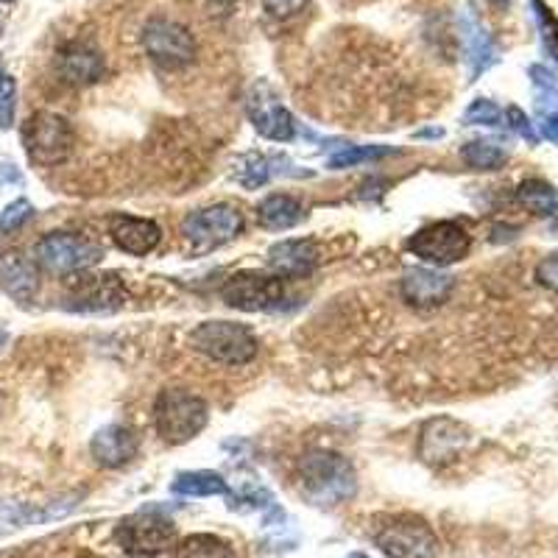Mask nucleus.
<instances>
[{"instance_id":"nucleus-33","label":"nucleus","mask_w":558,"mask_h":558,"mask_svg":"<svg viewBox=\"0 0 558 558\" xmlns=\"http://www.w3.org/2000/svg\"><path fill=\"white\" fill-rule=\"evenodd\" d=\"M307 3H311V0H263L266 12L271 14V17H279V20L293 17V14L302 12Z\"/></svg>"},{"instance_id":"nucleus-21","label":"nucleus","mask_w":558,"mask_h":558,"mask_svg":"<svg viewBox=\"0 0 558 558\" xmlns=\"http://www.w3.org/2000/svg\"><path fill=\"white\" fill-rule=\"evenodd\" d=\"M305 207L288 193H271L257 207V221H260L263 229H271V232H286V229L299 227L305 221Z\"/></svg>"},{"instance_id":"nucleus-3","label":"nucleus","mask_w":558,"mask_h":558,"mask_svg":"<svg viewBox=\"0 0 558 558\" xmlns=\"http://www.w3.org/2000/svg\"><path fill=\"white\" fill-rule=\"evenodd\" d=\"M291 279L266 271H238L223 282L221 299L243 313H279L293 302Z\"/></svg>"},{"instance_id":"nucleus-34","label":"nucleus","mask_w":558,"mask_h":558,"mask_svg":"<svg viewBox=\"0 0 558 558\" xmlns=\"http://www.w3.org/2000/svg\"><path fill=\"white\" fill-rule=\"evenodd\" d=\"M542 134L550 140L553 146H558V112L545 114V121H542Z\"/></svg>"},{"instance_id":"nucleus-17","label":"nucleus","mask_w":558,"mask_h":558,"mask_svg":"<svg viewBox=\"0 0 558 558\" xmlns=\"http://www.w3.org/2000/svg\"><path fill=\"white\" fill-rule=\"evenodd\" d=\"M140 450V441L132 427L126 425H107L93 436L89 452L104 470H121L129 461H134Z\"/></svg>"},{"instance_id":"nucleus-27","label":"nucleus","mask_w":558,"mask_h":558,"mask_svg":"<svg viewBox=\"0 0 558 558\" xmlns=\"http://www.w3.org/2000/svg\"><path fill=\"white\" fill-rule=\"evenodd\" d=\"M388 154H393V148L352 146L349 151H341V154H336V157H330V162H327V166H330L332 171H343V168H355V166H361V162H372V159L388 157Z\"/></svg>"},{"instance_id":"nucleus-19","label":"nucleus","mask_w":558,"mask_h":558,"mask_svg":"<svg viewBox=\"0 0 558 558\" xmlns=\"http://www.w3.org/2000/svg\"><path fill=\"white\" fill-rule=\"evenodd\" d=\"M76 500L78 497H64V500L43 502V506H34V502H0V536L20 531V527L37 525V522L59 520V517L70 514L76 508Z\"/></svg>"},{"instance_id":"nucleus-20","label":"nucleus","mask_w":558,"mask_h":558,"mask_svg":"<svg viewBox=\"0 0 558 558\" xmlns=\"http://www.w3.org/2000/svg\"><path fill=\"white\" fill-rule=\"evenodd\" d=\"M461 37L466 45V59H470V82H475L483 70H488L497 62V48L492 34L483 28L481 17L475 14V9H466L461 17Z\"/></svg>"},{"instance_id":"nucleus-26","label":"nucleus","mask_w":558,"mask_h":558,"mask_svg":"<svg viewBox=\"0 0 558 558\" xmlns=\"http://www.w3.org/2000/svg\"><path fill=\"white\" fill-rule=\"evenodd\" d=\"M0 282L7 288L12 296L17 299H32L34 291H37V277H34V268L23 260H9L0 271Z\"/></svg>"},{"instance_id":"nucleus-22","label":"nucleus","mask_w":558,"mask_h":558,"mask_svg":"<svg viewBox=\"0 0 558 558\" xmlns=\"http://www.w3.org/2000/svg\"><path fill=\"white\" fill-rule=\"evenodd\" d=\"M171 492L179 497H229V483L223 481V475L209 470L179 472L177 481L171 483Z\"/></svg>"},{"instance_id":"nucleus-16","label":"nucleus","mask_w":558,"mask_h":558,"mask_svg":"<svg viewBox=\"0 0 558 558\" xmlns=\"http://www.w3.org/2000/svg\"><path fill=\"white\" fill-rule=\"evenodd\" d=\"M452 288H456V277L441 271H430V268H413L402 277L400 293L408 305L413 307H438L450 299Z\"/></svg>"},{"instance_id":"nucleus-24","label":"nucleus","mask_w":558,"mask_h":558,"mask_svg":"<svg viewBox=\"0 0 558 558\" xmlns=\"http://www.w3.org/2000/svg\"><path fill=\"white\" fill-rule=\"evenodd\" d=\"M173 558H238V550L216 533H193L179 542Z\"/></svg>"},{"instance_id":"nucleus-28","label":"nucleus","mask_w":558,"mask_h":558,"mask_svg":"<svg viewBox=\"0 0 558 558\" xmlns=\"http://www.w3.org/2000/svg\"><path fill=\"white\" fill-rule=\"evenodd\" d=\"M34 218V207L28 198H17V202L9 204L3 213H0V235H9V232H17L23 223H28Z\"/></svg>"},{"instance_id":"nucleus-9","label":"nucleus","mask_w":558,"mask_h":558,"mask_svg":"<svg viewBox=\"0 0 558 558\" xmlns=\"http://www.w3.org/2000/svg\"><path fill=\"white\" fill-rule=\"evenodd\" d=\"M243 232L241 209L232 204H213L191 213L182 221V238L191 243L193 252H213L223 243L235 241Z\"/></svg>"},{"instance_id":"nucleus-25","label":"nucleus","mask_w":558,"mask_h":558,"mask_svg":"<svg viewBox=\"0 0 558 558\" xmlns=\"http://www.w3.org/2000/svg\"><path fill=\"white\" fill-rule=\"evenodd\" d=\"M461 159L475 171H497L508 162V148L497 140H472L461 148Z\"/></svg>"},{"instance_id":"nucleus-18","label":"nucleus","mask_w":558,"mask_h":558,"mask_svg":"<svg viewBox=\"0 0 558 558\" xmlns=\"http://www.w3.org/2000/svg\"><path fill=\"white\" fill-rule=\"evenodd\" d=\"M322 263V252L313 241H279L268 248V268L286 279H305Z\"/></svg>"},{"instance_id":"nucleus-8","label":"nucleus","mask_w":558,"mask_h":558,"mask_svg":"<svg viewBox=\"0 0 558 558\" xmlns=\"http://www.w3.org/2000/svg\"><path fill=\"white\" fill-rule=\"evenodd\" d=\"M34 260L48 274L87 271L104 260V248L76 232H51L37 243Z\"/></svg>"},{"instance_id":"nucleus-32","label":"nucleus","mask_w":558,"mask_h":558,"mask_svg":"<svg viewBox=\"0 0 558 558\" xmlns=\"http://www.w3.org/2000/svg\"><path fill=\"white\" fill-rule=\"evenodd\" d=\"M506 121H508V126H511L517 134H520L522 140H527V143H539V134H536V129L531 126V121H527V114L522 112L520 107L508 109Z\"/></svg>"},{"instance_id":"nucleus-37","label":"nucleus","mask_w":558,"mask_h":558,"mask_svg":"<svg viewBox=\"0 0 558 558\" xmlns=\"http://www.w3.org/2000/svg\"><path fill=\"white\" fill-rule=\"evenodd\" d=\"M349 558H368V556H363V553H352V556Z\"/></svg>"},{"instance_id":"nucleus-6","label":"nucleus","mask_w":558,"mask_h":558,"mask_svg":"<svg viewBox=\"0 0 558 558\" xmlns=\"http://www.w3.org/2000/svg\"><path fill=\"white\" fill-rule=\"evenodd\" d=\"M73 143H76V132L68 118L57 112H34L23 123V148L39 168L62 166L73 151Z\"/></svg>"},{"instance_id":"nucleus-23","label":"nucleus","mask_w":558,"mask_h":558,"mask_svg":"<svg viewBox=\"0 0 558 558\" xmlns=\"http://www.w3.org/2000/svg\"><path fill=\"white\" fill-rule=\"evenodd\" d=\"M517 202L533 216L547 218L558 213V191L545 179H525L517 191Z\"/></svg>"},{"instance_id":"nucleus-29","label":"nucleus","mask_w":558,"mask_h":558,"mask_svg":"<svg viewBox=\"0 0 558 558\" xmlns=\"http://www.w3.org/2000/svg\"><path fill=\"white\" fill-rule=\"evenodd\" d=\"M17 112V82L9 73H0V129L14 126Z\"/></svg>"},{"instance_id":"nucleus-2","label":"nucleus","mask_w":558,"mask_h":558,"mask_svg":"<svg viewBox=\"0 0 558 558\" xmlns=\"http://www.w3.org/2000/svg\"><path fill=\"white\" fill-rule=\"evenodd\" d=\"M207 402L184 388H162L154 402V427L166 445H187L207 427Z\"/></svg>"},{"instance_id":"nucleus-4","label":"nucleus","mask_w":558,"mask_h":558,"mask_svg":"<svg viewBox=\"0 0 558 558\" xmlns=\"http://www.w3.org/2000/svg\"><path fill=\"white\" fill-rule=\"evenodd\" d=\"M372 542L388 558H436L441 553L438 533L418 514L383 517L372 533Z\"/></svg>"},{"instance_id":"nucleus-5","label":"nucleus","mask_w":558,"mask_h":558,"mask_svg":"<svg viewBox=\"0 0 558 558\" xmlns=\"http://www.w3.org/2000/svg\"><path fill=\"white\" fill-rule=\"evenodd\" d=\"M191 347L223 366H246L257 357L260 343L246 324L204 322L191 332Z\"/></svg>"},{"instance_id":"nucleus-15","label":"nucleus","mask_w":558,"mask_h":558,"mask_svg":"<svg viewBox=\"0 0 558 558\" xmlns=\"http://www.w3.org/2000/svg\"><path fill=\"white\" fill-rule=\"evenodd\" d=\"M109 238L123 254L132 257H146L162 241V229L151 218H137V216H112L109 221Z\"/></svg>"},{"instance_id":"nucleus-7","label":"nucleus","mask_w":558,"mask_h":558,"mask_svg":"<svg viewBox=\"0 0 558 558\" xmlns=\"http://www.w3.org/2000/svg\"><path fill=\"white\" fill-rule=\"evenodd\" d=\"M114 542L126 556L151 558L162 556L177 545V525L157 511H137L114 527Z\"/></svg>"},{"instance_id":"nucleus-36","label":"nucleus","mask_w":558,"mask_h":558,"mask_svg":"<svg viewBox=\"0 0 558 558\" xmlns=\"http://www.w3.org/2000/svg\"><path fill=\"white\" fill-rule=\"evenodd\" d=\"M492 3H497V7H506V3H511V0H492Z\"/></svg>"},{"instance_id":"nucleus-14","label":"nucleus","mask_w":558,"mask_h":558,"mask_svg":"<svg viewBox=\"0 0 558 558\" xmlns=\"http://www.w3.org/2000/svg\"><path fill=\"white\" fill-rule=\"evenodd\" d=\"M59 76L73 87H87V84L101 82L107 73V62L104 53L98 51L96 45L89 43H68L57 57Z\"/></svg>"},{"instance_id":"nucleus-35","label":"nucleus","mask_w":558,"mask_h":558,"mask_svg":"<svg viewBox=\"0 0 558 558\" xmlns=\"http://www.w3.org/2000/svg\"><path fill=\"white\" fill-rule=\"evenodd\" d=\"M545 43H547V48H550L553 57H556V62H558V28L545 26Z\"/></svg>"},{"instance_id":"nucleus-12","label":"nucleus","mask_w":558,"mask_h":558,"mask_svg":"<svg viewBox=\"0 0 558 558\" xmlns=\"http://www.w3.org/2000/svg\"><path fill=\"white\" fill-rule=\"evenodd\" d=\"M246 114L252 126L257 129V134L274 143H288L296 134V121L293 114L288 112L286 104L279 101V93L260 78L254 82L246 93Z\"/></svg>"},{"instance_id":"nucleus-11","label":"nucleus","mask_w":558,"mask_h":558,"mask_svg":"<svg viewBox=\"0 0 558 558\" xmlns=\"http://www.w3.org/2000/svg\"><path fill=\"white\" fill-rule=\"evenodd\" d=\"M140 39H143V51L159 68H184V64H191L193 57H196V39H193L191 28H184L177 20L151 17L143 26Z\"/></svg>"},{"instance_id":"nucleus-38","label":"nucleus","mask_w":558,"mask_h":558,"mask_svg":"<svg viewBox=\"0 0 558 558\" xmlns=\"http://www.w3.org/2000/svg\"><path fill=\"white\" fill-rule=\"evenodd\" d=\"M0 3H14V0H0Z\"/></svg>"},{"instance_id":"nucleus-1","label":"nucleus","mask_w":558,"mask_h":558,"mask_svg":"<svg viewBox=\"0 0 558 558\" xmlns=\"http://www.w3.org/2000/svg\"><path fill=\"white\" fill-rule=\"evenodd\" d=\"M299 495L316 508H336L357 495V472L349 458L332 450L307 452L296 466Z\"/></svg>"},{"instance_id":"nucleus-13","label":"nucleus","mask_w":558,"mask_h":558,"mask_svg":"<svg viewBox=\"0 0 558 558\" xmlns=\"http://www.w3.org/2000/svg\"><path fill=\"white\" fill-rule=\"evenodd\" d=\"M470 441V427L456 422V418H430V422L422 427V436H418V458L425 463H433V466H445V463L456 461Z\"/></svg>"},{"instance_id":"nucleus-30","label":"nucleus","mask_w":558,"mask_h":558,"mask_svg":"<svg viewBox=\"0 0 558 558\" xmlns=\"http://www.w3.org/2000/svg\"><path fill=\"white\" fill-rule=\"evenodd\" d=\"M463 121L470 123V126H500L502 109L497 107L495 101H488V98H477V101H472V107L466 109Z\"/></svg>"},{"instance_id":"nucleus-10","label":"nucleus","mask_w":558,"mask_h":558,"mask_svg":"<svg viewBox=\"0 0 558 558\" xmlns=\"http://www.w3.org/2000/svg\"><path fill=\"white\" fill-rule=\"evenodd\" d=\"M472 248L470 232L456 221H436L427 223L408 238V252L416 254L418 260L430 263V266L447 268L452 263H461Z\"/></svg>"},{"instance_id":"nucleus-31","label":"nucleus","mask_w":558,"mask_h":558,"mask_svg":"<svg viewBox=\"0 0 558 558\" xmlns=\"http://www.w3.org/2000/svg\"><path fill=\"white\" fill-rule=\"evenodd\" d=\"M536 282L547 291H556L558 293V252L547 254L545 260L536 266Z\"/></svg>"}]
</instances>
